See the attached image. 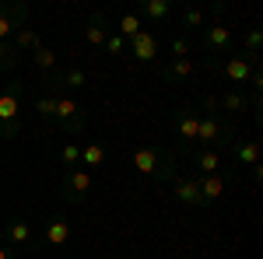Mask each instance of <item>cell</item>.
Returning <instances> with one entry per match:
<instances>
[{"mask_svg":"<svg viewBox=\"0 0 263 259\" xmlns=\"http://www.w3.org/2000/svg\"><path fill=\"white\" fill-rule=\"evenodd\" d=\"M134 168H137L141 175H147V179H155L158 186L176 179V158H172L168 151H162L158 144H141V147L134 151Z\"/></svg>","mask_w":263,"mask_h":259,"instance_id":"obj_1","label":"cell"},{"mask_svg":"<svg viewBox=\"0 0 263 259\" xmlns=\"http://www.w3.org/2000/svg\"><path fill=\"white\" fill-rule=\"evenodd\" d=\"M21 84L11 81L4 91H0V137L14 140L21 133Z\"/></svg>","mask_w":263,"mask_h":259,"instance_id":"obj_2","label":"cell"},{"mask_svg":"<svg viewBox=\"0 0 263 259\" xmlns=\"http://www.w3.org/2000/svg\"><path fill=\"white\" fill-rule=\"evenodd\" d=\"M91 189H95V175H91L88 168H67V172H63L60 193H63V200H67L70 207H81V203H88Z\"/></svg>","mask_w":263,"mask_h":259,"instance_id":"obj_3","label":"cell"},{"mask_svg":"<svg viewBox=\"0 0 263 259\" xmlns=\"http://www.w3.org/2000/svg\"><path fill=\"white\" fill-rule=\"evenodd\" d=\"M57 126L70 137H81L84 126H88V116H84L81 102L74 95H57Z\"/></svg>","mask_w":263,"mask_h":259,"instance_id":"obj_4","label":"cell"},{"mask_svg":"<svg viewBox=\"0 0 263 259\" xmlns=\"http://www.w3.org/2000/svg\"><path fill=\"white\" fill-rule=\"evenodd\" d=\"M228 144H235L232 130H228L218 116L200 112V126H197V144H193V147H211V151H218V147H228Z\"/></svg>","mask_w":263,"mask_h":259,"instance_id":"obj_5","label":"cell"},{"mask_svg":"<svg viewBox=\"0 0 263 259\" xmlns=\"http://www.w3.org/2000/svg\"><path fill=\"white\" fill-rule=\"evenodd\" d=\"M28 21V4L21 0H0V42H11Z\"/></svg>","mask_w":263,"mask_h":259,"instance_id":"obj_6","label":"cell"},{"mask_svg":"<svg viewBox=\"0 0 263 259\" xmlns=\"http://www.w3.org/2000/svg\"><path fill=\"white\" fill-rule=\"evenodd\" d=\"M260 67V56H246V53H239V56H228L221 67V77L232 84V88H242V84H249V77H253V70Z\"/></svg>","mask_w":263,"mask_h":259,"instance_id":"obj_7","label":"cell"},{"mask_svg":"<svg viewBox=\"0 0 263 259\" xmlns=\"http://www.w3.org/2000/svg\"><path fill=\"white\" fill-rule=\"evenodd\" d=\"M84 84H88L84 67H67V70H53V74H46V91H57V95H60V88L81 91Z\"/></svg>","mask_w":263,"mask_h":259,"instance_id":"obj_8","label":"cell"},{"mask_svg":"<svg viewBox=\"0 0 263 259\" xmlns=\"http://www.w3.org/2000/svg\"><path fill=\"white\" fill-rule=\"evenodd\" d=\"M203 35H200V42H203V49L207 53H214V56H221V53H228L232 49V28L228 25H207V28H200Z\"/></svg>","mask_w":263,"mask_h":259,"instance_id":"obj_9","label":"cell"},{"mask_svg":"<svg viewBox=\"0 0 263 259\" xmlns=\"http://www.w3.org/2000/svg\"><path fill=\"white\" fill-rule=\"evenodd\" d=\"M126 49H130V56H134L137 63H151L155 56H158L162 46H158V35H155L151 28H144L141 35H134V39L126 42Z\"/></svg>","mask_w":263,"mask_h":259,"instance_id":"obj_10","label":"cell"},{"mask_svg":"<svg viewBox=\"0 0 263 259\" xmlns=\"http://www.w3.org/2000/svg\"><path fill=\"white\" fill-rule=\"evenodd\" d=\"M197 126H200V112H197V105H182L179 116H176V133L186 147H193L197 144Z\"/></svg>","mask_w":263,"mask_h":259,"instance_id":"obj_11","label":"cell"},{"mask_svg":"<svg viewBox=\"0 0 263 259\" xmlns=\"http://www.w3.org/2000/svg\"><path fill=\"white\" fill-rule=\"evenodd\" d=\"M112 35V25H109V14L105 11H95L91 18H88V28H84V39H88V46H105V39Z\"/></svg>","mask_w":263,"mask_h":259,"instance_id":"obj_12","label":"cell"},{"mask_svg":"<svg viewBox=\"0 0 263 259\" xmlns=\"http://www.w3.org/2000/svg\"><path fill=\"white\" fill-rule=\"evenodd\" d=\"M172 193H176V200L179 203H186V207H203V200H200V186H197V175H176L172 179Z\"/></svg>","mask_w":263,"mask_h":259,"instance_id":"obj_13","label":"cell"},{"mask_svg":"<svg viewBox=\"0 0 263 259\" xmlns=\"http://www.w3.org/2000/svg\"><path fill=\"white\" fill-rule=\"evenodd\" d=\"M42 238H46V245H53V249H63V245L70 242V221L63 217V214L49 217V221H46V231H42Z\"/></svg>","mask_w":263,"mask_h":259,"instance_id":"obj_14","label":"cell"},{"mask_svg":"<svg viewBox=\"0 0 263 259\" xmlns=\"http://www.w3.org/2000/svg\"><path fill=\"white\" fill-rule=\"evenodd\" d=\"M197 186H200L203 207H214V203L224 196V175L221 172H214V175H197Z\"/></svg>","mask_w":263,"mask_h":259,"instance_id":"obj_15","label":"cell"},{"mask_svg":"<svg viewBox=\"0 0 263 259\" xmlns=\"http://www.w3.org/2000/svg\"><path fill=\"white\" fill-rule=\"evenodd\" d=\"M232 151H235V161L242 165V168H260V140H239V144H232Z\"/></svg>","mask_w":263,"mask_h":259,"instance_id":"obj_16","label":"cell"},{"mask_svg":"<svg viewBox=\"0 0 263 259\" xmlns=\"http://www.w3.org/2000/svg\"><path fill=\"white\" fill-rule=\"evenodd\" d=\"M218 109H221V112H228V116H239V112H246V109H249V98L242 95V88H228V91H221V95H218Z\"/></svg>","mask_w":263,"mask_h":259,"instance_id":"obj_17","label":"cell"},{"mask_svg":"<svg viewBox=\"0 0 263 259\" xmlns=\"http://www.w3.org/2000/svg\"><path fill=\"white\" fill-rule=\"evenodd\" d=\"M193 165H197V175H214V172H221V158H218V151H211V147H193Z\"/></svg>","mask_w":263,"mask_h":259,"instance_id":"obj_18","label":"cell"},{"mask_svg":"<svg viewBox=\"0 0 263 259\" xmlns=\"http://www.w3.org/2000/svg\"><path fill=\"white\" fill-rule=\"evenodd\" d=\"M4 238L11 242L14 249L32 245V224H28V221H11V224H4Z\"/></svg>","mask_w":263,"mask_h":259,"instance_id":"obj_19","label":"cell"},{"mask_svg":"<svg viewBox=\"0 0 263 259\" xmlns=\"http://www.w3.org/2000/svg\"><path fill=\"white\" fill-rule=\"evenodd\" d=\"M193 74V60H165V67H162V77L165 81H186Z\"/></svg>","mask_w":263,"mask_h":259,"instance_id":"obj_20","label":"cell"},{"mask_svg":"<svg viewBox=\"0 0 263 259\" xmlns=\"http://www.w3.org/2000/svg\"><path fill=\"white\" fill-rule=\"evenodd\" d=\"M144 32V21H141V14H134V11H126V14H123L120 18V25H116V35H120V39H134V35H141Z\"/></svg>","mask_w":263,"mask_h":259,"instance_id":"obj_21","label":"cell"},{"mask_svg":"<svg viewBox=\"0 0 263 259\" xmlns=\"http://www.w3.org/2000/svg\"><path fill=\"white\" fill-rule=\"evenodd\" d=\"M35 112L46 126H57V91H46L42 98H35Z\"/></svg>","mask_w":263,"mask_h":259,"instance_id":"obj_22","label":"cell"},{"mask_svg":"<svg viewBox=\"0 0 263 259\" xmlns=\"http://www.w3.org/2000/svg\"><path fill=\"white\" fill-rule=\"evenodd\" d=\"M32 67L42 70V74H53V70H57V53H53L49 46H39V49L32 53Z\"/></svg>","mask_w":263,"mask_h":259,"instance_id":"obj_23","label":"cell"},{"mask_svg":"<svg viewBox=\"0 0 263 259\" xmlns=\"http://www.w3.org/2000/svg\"><path fill=\"white\" fill-rule=\"evenodd\" d=\"M11 46H14V49H18V56H21V53H35V49H39L42 42H39V35H35V32H32V28H21L18 35H14V39H11Z\"/></svg>","mask_w":263,"mask_h":259,"instance_id":"obj_24","label":"cell"},{"mask_svg":"<svg viewBox=\"0 0 263 259\" xmlns=\"http://www.w3.org/2000/svg\"><path fill=\"white\" fill-rule=\"evenodd\" d=\"M144 18H151V21H165L168 14H172V0H144Z\"/></svg>","mask_w":263,"mask_h":259,"instance_id":"obj_25","label":"cell"},{"mask_svg":"<svg viewBox=\"0 0 263 259\" xmlns=\"http://www.w3.org/2000/svg\"><path fill=\"white\" fill-rule=\"evenodd\" d=\"M102 161H105V147H102V144H84L81 147V165L84 168H102Z\"/></svg>","mask_w":263,"mask_h":259,"instance_id":"obj_26","label":"cell"},{"mask_svg":"<svg viewBox=\"0 0 263 259\" xmlns=\"http://www.w3.org/2000/svg\"><path fill=\"white\" fill-rule=\"evenodd\" d=\"M168 53H172V60H190V53H193V42L186 39V35H176V39L168 42Z\"/></svg>","mask_w":263,"mask_h":259,"instance_id":"obj_27","label":"cell"},{"mask_svg":"<svg viewBox=\"0 0 263 259\" xmlns=\"http://www.w3.org/2000/svg\"><path fill=\"white\" fill-rule=\"evenodd\" d=\"M60 161H63V168H81V144H63Z\"/></svg>","mask_w":263,"mask_h":259,"instance_id":"obj_28","label":"cell"},{"mask_svg":"<svg viewBox=\"0 0 263 259\" xmlns=\"http://www.w3.org/2000/svg\"><path fill=\"white\" fill-rule=\"evenodd\" d=\"M11 67H18V49L11 42H0V70H11Z\"/></svg>","mask_w":263,"mask_h":259,"instance_id":"obj_29","label":"cell"},{"mask_svg":"<svg viewBox=\"0 0 263 259\" xmlns=\"http://www.w3.org/2000/svg\"><path fill=\"white\" fill-rule=\"evenodd\" d=\"M260 46H263V32L260 28H249L246 32V56H260Z\"/></svg>","mask_w":263,"mask_h":259,"instance_id":"obj_30","label":"cell"},{"mask_svg":"<svg viewBox=\"0 0 263 259\" xmlns=\"http://www.w3.org/2000/svg\"><path fill=\"white\" fill-rule=\"evenodd\" d=\"M203 18L207 14H203L200 7H186L182 11V28H203Z\"/></svg>","mask_w":263,"mask_h":259,"instance_id":"obj_31","label":"cell"},{"mask_svg":"<svg viewBox=\"0 0 263 259\" xmlns=\"http://www.w3.org/2000/svg\"><path fill=\"white\" fill-rule=\"evenodd\" d=\"M102 49H105L109 56H126V39H120V35L112 32V35L105 39V46H102Z\"/></svg>","mask_w":263,"mask_h":259,"instance_id":"obj_32","label":"cell"},{"mask_svg":"<svg viewBox=\"0 0 263 259\" xmlns=\"http://www.w3.org/2000/svg\"><path fill=\"white\" fill-rule=\"evenodd\" d=\"M249 84H253V88H256V95H260V88H263V74H260V67L253 70V77H249Z\"/></svg>","mask_w":263,"mask_h":259,"instance_id":"obj_33","label":"cell"},{"mask_svg":"<svg viewBox=\"0 0 263 259\" xmlns=\"http://www.w3.org/2000/svg\"><path fill=\"white\" fill-rule=\"evenodd\" d=\"M203 14H211V18H221V14H224V4H211Z\"/></svg>","mask_w":263,"mask_h":259,"instance_id":"obj_34","label":"cell"},{"mask_svg":"<svg viewBox=\"0 0 263 259\" xmlns=\"http://www.w3.org/2000/svg\"><path fill=\"white\" fill-rule=\"evenodd\" d=\"M0 245H4V224H0Z\"/></svg>","mask_w":263,"mask_h":259,"instance_id":"obj_35","label":"cell"}]
</instances>
